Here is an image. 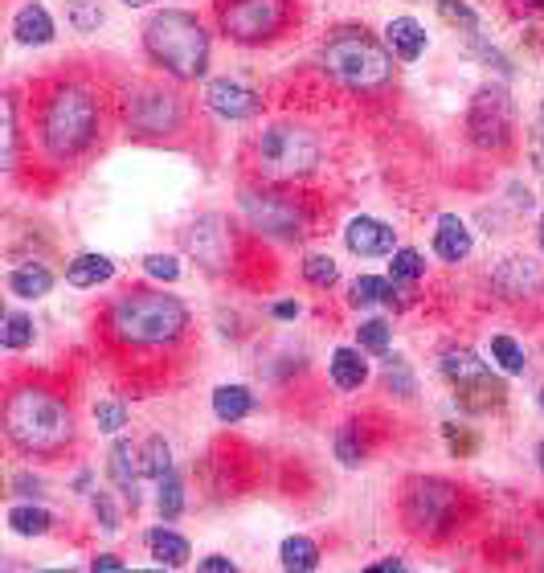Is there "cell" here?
Segmentation results:
<instances>
[{"label": "cell", "mask_w": 544, "mask_h": 573, "mask_svg": "<svg viewBox=\"0 0 544 573\" xmlns=\"http://www.w3.org/2000/svg\"><path fill=\"white\" fill-rule=\"evenodd\" d=\"M5 434L13 447H21L29 455H54V451L70 447L74 418L58 393L41 389V385H21L5 402Z\"/></svg>", "instance_id": "6da1fadb"}, {"label": "cell", "mask_w": 544, "mask_h": 573, "mask_svg": "<svg viewBox=\"0 0 544 573\" xmlns=\"http://www.w3.org/2000/svg\"><path fill=\"white\" fill-rule=\"evenodd\" d=\"M107 328L119 344L131 348H160L185 336L189 328V312L176 295H160V291H131L123 295L111 312H107Z\"/></svg>", "instance_id": "7a4b0ae2"}, {"label": "cell", "mask_w": 544, "mask_h": 573, "mask_svg": "<svg viewBox=\"0 0 544 573\" xmlns=\"http://www.w3.org/2000/svg\"><path fill=\"white\" fill-rule=\"evenodd\" d=\"M99 136V99L78 82L54 86L41 107V148L50 160H74Z\"/></svg>", "instance_id": "3957f363"}, {"label": "cell", "mask_w": 544, "mask_h": 573, "mask_svg": "<svg viewBox=\"0 0 544 573\" xmlns=\"http://www.w3.org/2000/svg\"><path fill=\"white\" fill-rule=\"evenodd\" d=\"M144 46L172 78H201L209 66V33L193 13L164 9L144 25Z\"/></svg>", "instance_id": "277c9868"}, {"label": "cell", "mask_w": 544, "mask_h": 573, "mask_svg": "<svg viewBox=\"0 0 544 573\" xmlns=\"http://www.w3.org/2000/svg\"><path fill=\"white\" fill-rule=\"evenodd\" d=\"M324 70L352 91H381L393 78V58L365 29H340L324 46Z\"/></svg>", "instance_id": "5b68a950"}, {"label": "cell", "mask_w": 544, "mask_h": 573, "mask_svg": "<svg viewBox=\"0 0 544 573\" xmlns=\"http://www.w3.org/2000/svg\"><path fill=\"white\" fill-rule=\"evenodd\" d=\"M254 160L266 176H275V181H295V176H307L320 164V140L299 123H275L258 136Z\"/></svg>", "instance_id": "8992f818"}, {"label": "cell", "mask_w": 544, "mask_h": 573, "mask_svg": "<svg viewBox=\"0 0 544 573\" xmlns=\"http://www.w3.org/2000/svg\"><path fill=\"white\" fill-rule=\"evenodd\" d=\"M291 17V0H221L217 21L234 41H266L275 37Z\"/></svg>", "instance_id": "52a82bcc"}, {"label": "cell", "mask_w": 544, "mask_h": 573, "mask_svg": "<svg viewBox=\"0 0 544 573\" xmlns=\"http://www.w3.org/2000/svg\"><path fill=\"white\" fill-rule=\"evenodd\" d=\"M455 508H459V492L450 488V483H438V479H418L410 492H405V524L414 528V533H446L450 520H455Z\"/></svg>", "instance_id": "ba28073f"}, {"label": "cell", "mask_w": 544, "mask_h": 573, "mask_svg": "<svg viewBox=\"0 0 544 573\" xmlns=\"http://www.w3.org/2000/svg\"><path fill=\"white\" fill-rule=\"evenodd\" d=\"M127 119L140 136H172V131L185 123V107H180V95L144 82L127 95Z\"/></svg>", "instance_id": "9c48e42d"}, {"label": "cell", "mask_w": 544, "mask_h": 573, "mask_svg": "<svg viewBox=\"0 0 544 573\" xmlns=\"http://www.w3.org/2000/svg\"><path fill=\"white\" fill-rule=\"evenodd\" d=\"M242 213L246 222L262 234H275V238H299L307 226V213L295 197L287 193H246L242 197Z\"/></svg>", "instance_id": "30bf717a"}, {"label": "cell", "mask_w": 544, "mask_h": 573, "mask_svg": "<svg viewBox=\"0 0 544 573\" xmlns=\"http://www.w3.org/2000/svg\"><path fill=\"white\" fill-rule=\"evenodd\" d=\"M471 140L479 148H504L512 140V99L504 91H479L471 103Z\"/></svg>", "instance_id": "8fae6325"}, {"label": "cell", "mask_w": 544, "mask_h": 573, "mask_svg": "<svg viewBox=\"0 0 544 573\" xmlns=\"http://www.w3.org/2000/svg\"><path fill=\"white\" fill-rule=\"evenodd\" d=\"M205 103L221 115V119H254L262 111V99L242 82H230V78H217L205 86Z\"/></svg>", "instance_id": "7c38bea8"}, {"label": "cell", "mask_w": 544, "mask_h": 573, "mask_svg": "<svg viewBox=\"0 0 544 573\" xmlns=\"http://www.w3.org/2000/svg\"><path fill=\"white\" fill-rule=\"evenodd\" d=\"M344 242L360 258H381V254H393L397 234L385 222H377V217H352L348 230H344Z\"/></svg>", "instance_id": "4fadbf2b"}, {"label": "cell", "mask_w": 544, "mask_h": 573, "mask_svg": "<svg viewBox=\"0 0 544 573\" xmlns=\"http://www.w3.org/2000/svg\"><path fill=\"white\" fill-rule=\"evenodd\" d=\"M135 459H140V455H135V447L127 443V438H119V443L111 447V455H107V471H111V483H115V488L127 496V504L135 508V504H140V463H135Z\"/></svg>", "instance_id": "5bb4252c"}, {"label": "cell", "mask_w": 544, "mask_h": 573, "mask_svg": "<svg viewBox=\"0 0 544 573\" xmlns=\"http://www.w3.org/2000/svg\"><path fill=\"white\" fill-rule=\"evenodd\" d=\"M434 250H438V258H446V262H463V258L471 254V230H467L463 217H455V213H442V217H438Z\"/></svg>", "instance_id": "9a60e30c"}, {"label": "cell", "mask_w": 544, "mask_h": 573, "mask_svg": "<svg viewBox=\"0 0 544 573\" xmlns=\"http://www.w3.org/2000/svg\"><path fill=\"white\" fill-rule=\"evenodd\" d=\"M385 37H389V50H393L401 62H418V58L426 54V29H422L414 17H397V21H389Z\"/></svg>", "instance_id": "2e32d148"}, {"label": "cell", "mask_w": 544, "mask_h": 573, "mask_svg": "<svg viewBox=\"0 0 544 573\" xmlns=\"http://www.w3.org/2000/svg\"><path fill=\"white\" fill-rule=\"evenodd\" d=\"M13 33L21 46H45V41H54V17L41 5H21L13 17Z\"/></svg>", "instance_id": "e0dca14e"}, {"label": "cell", "mask_w": 544, "mask_h": 573, "mask_svg": "<svg viewBox=\"0 0 544 573\" xmlns=\"http://www.w3.org/2000/svg\"><path fill=\"white\" fill-rule=\"evenodd\" d=\"M504 398H508L504 381H500V377H491V373H487V377H479V381L459 385V402H463V410H475V414L504 406Z\"/></svg>", "instance_id": "ac0fdd59"}, {"label": "cell", "mask_w": 544, "mask_h": 573, "mask_svg": "<svg viewBox=\"0 0 544 573\" xmlns=\"http://www.w3.org/2000/svg\"><path fill=\"white\" fill-rule=\"evenodd\" d=\"M442 373H446L450 381H455V389H459V385H467V381L487 377L491 369L475 357L471 348H446V352H442Z\"/></svg>", "instance_id": "d6986e66"}, {"label": "cell", "mask_w": 544, "mask_h": 573, "mask_svg": "<svg viewBox=\"0 0 544 573\" xmlns=\"http://www.w3.org/2000/svg\"><path fill=\"white\" fill-rule=\"evenodd\" d=\"M111 275H115V262L103 258V254H78L70 267H66V279H70L74 287H99V283H107Z\"/></svg>", "instance_id": "ffe728a7"}, {"label": "cell", "mask_w": 544, "mask_h": 573, "mask_svg": "<svg viewBox=\"0 0 544 573\" xmlns=\"http://www.w3.org/2000/svg\"><path fill=\"white\" fill-rule=\"evenodd\" d=\"M254 410V393L246 389V385H221L217 393H213V414L221 418V422H242L246 414Z\"/></svg>", "instance_id": "44dd1931"}, {"label": "cell", "mask_w": 544, "mask_h": 573, "mask_svg": "<svg viewBox=\"0 0 544 573\" xmlns=\"http://www.w3.org/2000/svg\"><path fill=\"white\" fill-rule=\"evenodd\" d=\"M365 377H369V365H365V357H360L356 348H336L332 352V381L340 389H360Z\"/></svg>", "instance_id": "7402d4cb"}, {"label": "cell", "mask_w": 544, "mask_h": 573, "mask_svg": "<svg viewBox=\"0 0 544 573\" xmlns=\"http://www.w3.org/2000/svg\"><path fill=\"white\" fill-rule=\"evenodd\" d=\"M148 549H152V557H156L160 565H168V569H180V565L189 561V541L176 537V533H168V528H152V533H148Z\"/></svg>", "instance_id": "603a6c76"}, {"label": "cell", "mask_w": 544, "mask_h": 573, "mask_svg": "<svg viewBox=\"0 0 544 573\" xmlns=\"http://www.w3.org/2000/svg\"><path fill=\"white\" fill-rule=\"evenodd\" d=\"M50 287H54V275L45 271V267H17L13 275H9V291L17 295V299H41V295H50Z\"/></svg>", "instance_id": "cb8c5ba5"}, {"label": "cell", "mask_w": 544, "mask_h": 573, "mask_svg": "<svg viewBox=\"0 0 544 573\" xmlns=\"http://www.w3.org/2000/svg\"><path fill=\"white\" fill-rule=\"evenodd\" d=\"M279 561H283V569L311 573V569H320V545L307 541V537H287L279 549Z\"/></svg>", "instance_id": "d4e9b609"}, {"label": "cell", "mask_w": 544, "mask_h": 573, "mask_svg": "<svg viewBox=\"0 0 544 573\" xmlns=\"http://www.w3.org/2000/svg\"><path fill=\"white\" fill-rule=\"evenodd\" d=\"M9 524H13V533H21V537H45V533H50V524H54V516L45 508L21 504V508L9 512Z\"/></svg>", "instance_id": "484cf974"}, {"label": "cell", "mask_w": 544, "mask_h": 573, "mask_svg": "<svg viewBox=\"0 0 544 573\" xmlns=\"http://www.w3.org/2000/svg\"><path fill=\"white\" fill-rule=\"evenodd\" d=\"M352 303L356 307H377V303H393V283L377 279V275H360L352 283Z\"/></svg>", "instance_id": "4316f807"}, {"label": "cell", "mask_w": 544, "mask_h": 573, "mask_svg": "<svg viewBox=\"0 0 544 573\" xmlns=\"http://www.w3.org/2000/svg\"><path fill=\"white\" fill-rule=\"evenodd\" d=\"M140 471L148 475V479H164L168 471H172V451H168V443L160 434H152L148 443H144V451H140Z\"/></svg>", "instance_id": "83f0119b"}, {"label": "cell", "mask_w": 544, "mask_h": 573, "mask_svg": "<svg viewBox=\"0 0 544 573\" xmlns=\"http://www.w3.org/2000/svg\"><path fill=\"white\" fill-rule=\"evenodd\" d=\"M0 344L5 348H29L33 344V320L29 316H21V312H9L5 316V328H0Z\"/></svg>", "instance_id": "f1b7e54d"}, {"label": "cell", "mask_w": 544, "mask_h": 573, "mask_svg": "<svg viewBox=\"0 0 544 573\" xmlns=\"http://www.w3.org/2000/svg\"><path fill=\"white\" fill-rule=\"evenodd\" d=\"M491 357L500 361V369H504V373H524V365H528L524 348H520L512 336H495V340H491Z\"/></svg>", "instance_id": "f546056e"}, {"label": "cell", "mask_w": 544, "mask_h": 573, "mask_svg": "<svg viewBox=\"0 0 544 573\" xmlns=\"http://www.w3.org/2000/svg\"><path fill=\"white\" fill-rule=\"evenodd\" d=\"M180 512H185V483H180L172 471L160 479V516L164 520H176Z\"/></svg>", "instance_id": "4dcf8cb0"}, {"label": "cell", "mask_w": 544, "mask_h": 573, "mask_svg": "<svg viewBox=\"0 0 544 573\" xmlns=\"http://www.w3.org/2000/svg\"><path fill=\"white\" fill-rule=\"evenodd\" d=\"M426 262L418 250H393V283H418Z\"/></svg>", "instance_id": "1f68e13d"}, {"label": "cell", "mask_w": 544, "mask_h": 573, "mask_svg": "<svg viewBox=\"0 0 544 573\" xmlns=\"http://www.w3.org/2000/svg\"><path fill=\"white\" fill-rule=\"evenodd\" d=\"M336 455H340V463H348V467L365 463V443L356 438V422H348V426L336 434Z\"/></svg>", "instance_id": "d6a6232c"}, {"label": "cell", "mask_w": 544, "mask_h": 573, "mask_svg": "<svg viewBox=\"0 0 544 573\" xmlns=\"http://www.w3.org/2000/svg\"><path fill=\"white\" fill-rule=\"evenodd\" d=\"M70 25L78 33H95L103 25V9H99V0H74V9H70Z\"/></svg>", "instance_id": "836d02e7"}, {"label": "cell", "mask_w": 544, "mask_h": 573, "mask_svg": "<svg viewBox=\"0 0 544 573\" xmlns=\"http://www.w3.org/2000/svg\"><path fill=\"white\" fill-rule=\"evenodd\" d=\"M303 279L315 283V287H332V283H336V262H332L328 254H311V258L303 262Z\"/></svg>", "instance_id": "e575fe53"}, {"label": "cell", "mask_w": 544, "mask_h": 573, "mask_svg": "<svg viewBox=\"0 0 544 573\" xmlns=\"http://www.w3.org/2000/svg\"><path fill=\"white\" fill-rule=\"evenodd\" d=\"M385 385L397 389L401 398H410V393H414V373H410V365H405L401 357H389V361H385Z\"/></svg>", "instance_id": "d590c367"}, {"label": "cell", "mask_w": 544, "mask_h": 573, "mask_svg": "<svg viewBox=\"0 0 544 573\" xmlns=\"http://www.w3.org/2000/svg\"><path fill=\"white\" fill-rule=\"evenodd\" d=\"M360 336V348H369V352H385L389 348V324L385 320H365L356 328Z\"/></svg>", "instance_id": "8d00e7d4"}, {"label": "cell", "mask_w": 544, "mask_h": 573, "mask_svg": "<svg viewBox=\"0 0 544 573\" xmlns=\"http://www.w3.org/2000/svg\"><path fill=\"white\" fill-rule=\"evenodd\" d=\"M95 422H99L103 434H119V430L127 426V410H123L119 402H99V406H95Z\"/></svg>", "instance_id": "74e56055"}, {"label": "cell", "mask_w": 544, "mask_h": 573, "mask_svg": "<svg viewBox=\"0 0 544 573\" xmlns=\"http://www.w3.org/2000/svg\"><path fill=\"white\" fill-rule=\"evenodd\" d=\"M144 271H148L152 279L176 283V279H180V262H176L172 254H148V258H144Z\"/></svg>", "instance_id": "f35d334b"}, {"label": "cell", "mask_w": 544, "mask_h": 573, "mask_svg": "<svg viewBox=\"0 0 544 573\" xmlns=\"http://www.w3.org/2000/svg\"><path fill=\"white\" fill-rule=\"evenodd\" d=\"M438 9H442V17L446 21H459L463 29H471V33H479V17L463 5V0H438Z\"/></svg>", "instance_id": "ab89813d"}, {"label": "cell", "mask_w": 544, "mask_h": 573, "mask_svg": "<svg viewBox=\"0 0 544 573\" xmlns=\"http://www.w3.org/2000/svg\"><path fill=\"white\" fill-rule=\"evenodd\" d=\"M95 516L103 520L107 533H119V512H115V504H111V496H107V492H99V496H95Z\"/></svg>", "instance_id": "60d3db41"}, {"label": "cell", "mask_w": 544, "mask_h": 573, "mask_svg": "<svg viewBox=\"0 0 544 573\" xmlns=\"http://www.w3.org/2000/svg\"><path fill=\"white\" fill-rule=\"evenodd\" d=\"M532 164L544 172V111H540V119L532 127Z\"/></svg>", "instance_id": "b9f144b4"}, {"label": "cell", "mask_w": 544, "mask_h": 573, "mask_svg": "<svg viewBox=\"0 0 544 573\" xmlns=\"http://www.w3.org/2000/svg\"><path fill=\"white\" fill-rule=\"evenodd\" d=\"M201 569H205V573H234L238 565H234L230 557H205V561H201Z\"/></svg>", "instance_id": "7bdbcfd3"}, {"label": "cell", "mask_w": 544, "mask_h": 573, "mask_svg": "<svg viewBox=\"0 0 544 573\" xmlns=\"http://www.w3.org/2000/svg\"><path fill=\"white\" fill-rule=\"evenodd\" d=\"M90 569H107V573H119V569H123V561H119L115 553H99L95 561H90Z\"/></svg>", "instance_id": "ee69618b"}, {"label": "cell", "mask_w": 544, "mask_h": 573, "mask_svg": "<svg viewBox=\"0 0 544 573\" xmlns=\"http://www.w3.org/2000/svg\"><path fill=\"white\" fill-rule=\"evenodd\" d=\"M369 569H373V573H397V569H401V561L393 557V561H377V565H369Z\"/></svg>", "instance_id": "f6af8a7d"}, {"label": "cell", "mask_w": 544, "mask_h": 573, "mask_svg": "<svg viewBox=\"0 0 544 573\" xmlns=\"http://www.w3.org/2000/svg\"><path fill=\"white\" fill-rule=\"evenodd\" d=\"M295 312H299V307H295V303H279V307H275V316H279V320H291Z\"/></svg>", "instance_id": "bcb514c9"}, {"label": "cell", "mask_w": 544, "mask_h": 573, "mask_svg": "<svg viewBox=\"0 0 544 573\" xmlns=\"http://www.w3.org/2000/svg\"><path fill=\"white\" fill-rule=\"evenodd\" d=\"M123 5H127V9H140V5H148V0H123Z\"/></svg>", "instance_id": "7dc6e473"}, {"label": "cell", "mask_w": 544, "mask_h": 573, "mask_svg": "<svg viewBox=\"0 0 544 573\" xmlns=\"http://www.w3.org/2000/svg\"><path fill=\"white\" fill-rule=\"evenodd\" d=\"M536 459H540V471H544V443L536 447Z\"/></svg>", "instance_id": "c3c4849f"}, {"label": "cell", "mask_w": 544, "mask_h": 573, "mask_svg": "<svg viewBox=\"0 0 544 573\" xmlns=\"http://www.w3.org/2000/svg\"><path fill=\"white\" fill-rule=\"evenodd\" d=\"M540 250H544V213H540Z\"/></svg>", "instance_id": "681fc988"}, {"label": "cell", "mask_w": 544, "mask_h": 573, "mask_svg": "<svg viewBox=\"0 0 544 573\" xmlns=\"http://www.w3.org/2000/svg\"><path fill=\"white\" fill-rule=\"evenodd\" d=\"M540 410H544V389H540Z\"/></svg>", "instance_id": "f907efd6"}, {"label": "cell", "mask_w": 544, "mask_h": 573, "mask_svg": "<svg viewBox=\"0 0 544 573\" xmlns=\"http://www.w3.org/2000/svg\"><path fill=\"white\" fill-rule=\"evenodd\" d=\"M532 5H544V0H532Z\"/></svg>", "instance_id": "816d5d0a"}]
</instances>
